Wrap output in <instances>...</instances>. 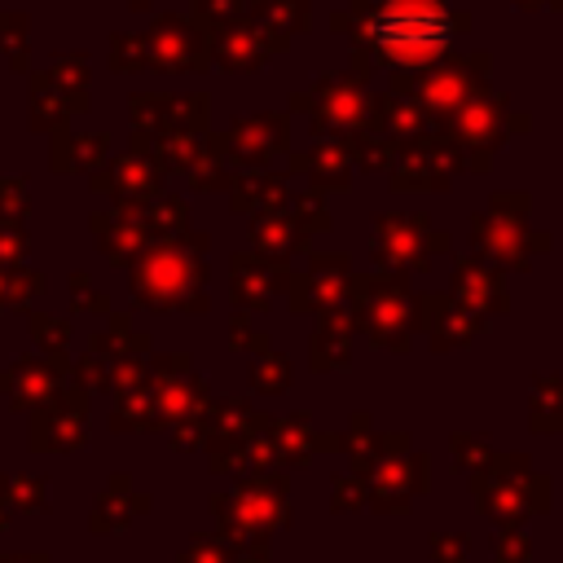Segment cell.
I'll list each match as a JSON object with an SVG mask.
<instances>
[{
  "label": "cell",
  "mask_w": 563,
  "mask_h": 563,
  "mask_svg": "<svg viewBox=\"0 0 563 563\" xmlns=\"http://www.w3.org/2000/svg\"><path fill=\"white\" fill-rule=\"evenodd\" d=\"M369 35L396 62H427L449 44V13L431 0H400L374 18Z\"/></svg>",
  "instance_id": "1"
}]
</instances>
